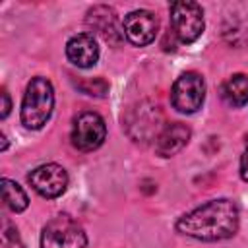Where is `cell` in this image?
<instances>
[{
  "instance_id": "obj_6",
  "label": "cell",
  "mask_w": 248,
  "mask_h": 248,
  "mask_svg": "<svg viewBox=\"0 0 248 248\" xmlns=\"http://www.w3.org/2000/svg\"><path fill=\"white\" fill-rule=\"evenodd\" d=\"M205 99V81L198 72H184L176 78L170 89V105L184 114L202 108Z\"/></svg>"
},
{
  "instance_id": "obj_12",
  "label": "cell",
  "mask_w": 248,
  "mask_h": 248,
  "mask_svg": "<svg viewBox=\"0 0 248 248\" xmlns=\"http://www.w3.org/2000/svg\"><path fill=\"white\" fill-rule=\"evenodd\" d=\"M190 136H192V130L184 122H172L165 126L159 138L155 140V153L159 157H172L186 147V143L190 141Z\"/></svg>"
},
{
  "instance_id": "obj_11",
  "label": "cell",
  "mask_w": 248,
  "mask_h": 248,
  "mask_svg": "<svg viewBox=\"0 0 248 248\" xmlns=\"http://www.w3.org/2000/svg\"><path fill=\"white\" fill-rule=\"evenodd\" d=\"M66 56L78 68H91L99 60V45L91 33L74 35L66 43Z\"/></svg>"
},
{
  "instance_id": "obj_14",
  "label": "cell",
  "mask_w": 248,
  "mask_h": 248,
  "mask_svg": "<svg viewBox=\"0 0 248 248\" xmlns=\"http://www.w3.org/2000/svg\"><path fill=\"white\" fill-rule=\"evenodd\" d=\"M2 200L16 213L27 209V205H29V200H27V194L23 192V188L10 178H2Z\"/></svg>"
},
{
  "instance_id": "obj_5",
  "label": "cell",
  "mask_w": 248,
  "mask_h": 248,
  "mask_svg": "<svg viewBox=\"0 0 248 248\" xmlns=\"http://www.w3.org/2000/svg\"><path fill=\"white\" fill-rule=\"evenodd\" d=\"M170 27L176 39L184 45L194 43L203 33V10L198 2H172L170 8Z\"/></svg>"
},
{
  "instance_id": "obj_9",
  "label": "cell",
  "mask_w": 248,
  "mask_h": 248,
  "mask_svg": "<svg viewBox=\"0 0 248 248\" xmlns=\"http://www.w3.org/2000/svg\"><path fill=\"white\" fill-rule=\"evenodd\" d=\"M27 180L33 186V190L43 198H58L64 194L68 186V172L56 163H46L33 169Z\"/></svg>"
},
{
  "instance_id": "obj_18",
  "label": "cell",
  "mask_w": 248,
  "mask_h": 248,
  "mask_svg": "<svg viewBox=\"0 0 248 248\" xmlns=\"http://www.w3.org/2000/svg\"><path fill=\"white\" fill-rule=\"evenodd\" d=\"M8 147V141H6V136L2 134V149H6Z\"/></svg>"
},
{
  "instance_id": "obj_7",
  "label": "cell",
  "mask_w": 248,
  "mask_h": 248,
  "mask_svg": "<svg viewBox=\"0 0 248 248\" xmlns=\"http://www.w3.org/2000/svg\"><path fill=\"white\" fill-rule=\"evenodd\" d=\"M105 136H107V126H105V120L101 118V114L87 110L74 118L70 138H72V143L76 149L93 151L105 141Z\"/></svg>"
},
{
  "instance_id": "obj_13",
  "label": "cell",
  "mask_w": 248,
  "mask_h": 248,
  "mask_svg": "<svg viewBox=\"0 0 248 248\" xmlns=\"http://www.w3.org/2000/svg\"><path fill=\"white\" fill-rule=\"evenodd\" d=\"M221 97L231 107H244L248 103V76L234 74L221 85Z\"/></svg>"
},
{
  "instance_id": "obj_4",
  "label": "cell",
  "mask_w": 248,
  "mask_h": 248,
  "mask_svg": "<svg viewBox=\"0 0 248 248\" xmlns=\"http://www.w3.org/2000/svg\"><path fill=\"white\" fill-rule=\"evenodd\" d=\"M87 234L70 215L52 217L41 234V248H85Z\"/></svg>"
},
{
  "instance_id": "obj_8",
  "label": "cell",
  "mask_w": 248,
  "mask_h": 248,
  "mask_svg": "<svg viewBox=\"0 0 248 248\" xmlns=\"http://www.w3.org/2000/svg\"><path fill=\"white\" fill-rule=\"evenodd\" d=\"M122 31L132 45L145 46L155 41L159 31V19L149 10H134L128 16H124Z\"/></svg>"
},
{
  "instance_id": "obj_3",
  "label": "cell",
  "mask_w": 248,
  "mask_h": 248,
  "mask_svg": "<svg viewBox=\"0 0 248 248\" xmlns=\"http://www.w3.org/2000/svg\"><path fill=\"white\" fill-rule=\"evenodd\" d=\"M124 126L128 136L134 141L147 143L151 140H157L163 132V112L159 105L151 101H141L136 107H132L124 118Z\"/></svg>"
},
{
  "instance_id": "obj_10",
  "label": "cell",
  "mask_w": 248,
  "mask_h": 248,
  "mask_svg": "<svg viewBox=\"0 0 248 248\" xmlns=\"http://www.w3.org/2000/svg\"><path fill=\"white\" fill-rule=\"evenodd\" d=\"M85 23L87 27L101 35L107 43H118L122 33L118 29V17H116V12L110 8V6H93L89 8L87 16H85Z\"/></svg>"
},
{
  "instance_id": "obj_2",
  "label": "cell",
  "mask_w": 248,
  "mask_h": 248,
  "mask_svg": "<svg viewBox=\"0 0 248 248\" xmlns=\"http://www.w3.org/2000/svg\"><path fill=\"white\" fill-rule=\"evenodd\" d=\"M52 107H54L52 83L43 76L31 78L21 101V124L29 130L43 128L52 114Z\"/></svg>"
},
{
  "instance_id": "obj_17",
  "label": "cell",
  "mask_w": 248,
  "mask_h": 248,
  "mask_svg": "<svg viewBox=\"0 0 248 248\" xmlns=\"http://www.w3.org/2000/svg\"><path fill=\"white\" fill-rule=\"evenodd\" d=\"M10 108H12V99H10V93L6 89H2V118H6L10 114Z\"/></svg>"
},
{
  "instance_id": "obj_1",
  "label": "cell",
  "mask_w": 248,
  "mask_h": 248,
  "mask_svg": "<svg viewBox=\"0 0 248 248\" xmlns=\"http://www.w3.org/2000/svg\"><path fill=\"white\" fill-rule=\"evenodd\" d=\"M240 225L238 205L232 200H211L176 221V231L196 240L215 242L236 234Z\"/></svg>"
},
{
  "instance_id": "obj_16",
  "label": "cell",
  "mask_w": 248,
  "mask_h": 248,
  "mask_svg": "<svg viewBox=\"0 0 248 248\" xmlns=\"http://www.w3.org/2000/svg\"><path fill=\"white\" fill-rule=\"evenodd\" d=\"M240 178L244 182H248V138H246V147H244V153L240 157Z\"/></svg>"
},
{
  "instance_id": "obj_15",
  "label": "cell",
  "mask_w": 248,
  "mask_h": 248,
  "mask_svg": "<svg viewBox=\"0 0 248 248\" xmlns=\"http://www.w3.org/2000/svg\"><path fill=\"white\" fill-rule=\"evenodd\" d=\"M76 85H78V89L83 91L85 95H93V97H105V95L108 93V83H107L103 78L79 79Z\"/></svg>"
}]
</instances>
